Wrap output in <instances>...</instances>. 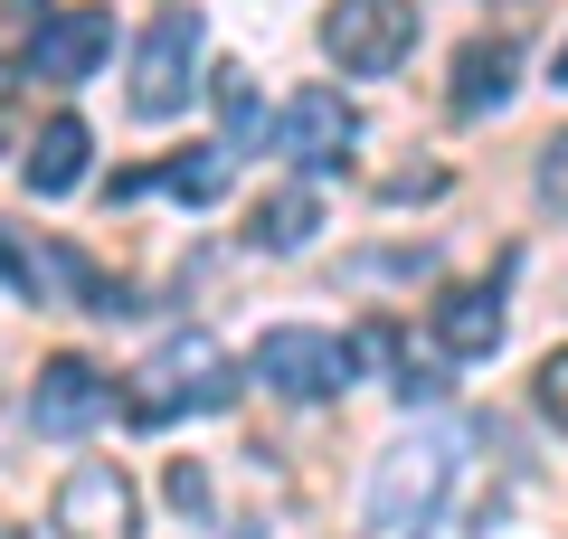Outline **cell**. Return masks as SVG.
I'll return each mask as SVG.
<instances>
[{
    "label": "cell",
    "instance_id": "1",
    "mask_svg": "<svg viewBox=\"0 0 568 539\" xmlns=\"http://www.w3.org/2000/svg\"><path fill=\"white\" fill-rule=\"evenodd\" d=\"M219 407H237V369H227V350H219L209 332L162 340V350H152V359L133 369V379H123V417H133V426L219 417Z\"/></svg>",
    "mask_w": 568,
    "mask_h": 539
},
{
    "label": "cell",
    "instance_id": "2",
    "mask_svg": "<svg viewBox=\"0 0 568 539\" xmlns=\"http://www.w3.org/2000/svg\"><path fill=\"white\" fill-rule=\"evenodd\" d=\"M455 482V436H398L379 455V474H369V539H417L426 520H436V501H446Z\"/></svg>",
    "mask_w": 568,
    "mask_h": 539
},
{
    "label": "cell",
    "instance_id": "3",
    "mask_svg": "<svg viewBox=\"0 0 568 539\" xmlns=\"http://www.w3.org/2000/svg\"><path fill=\"white\" fill-rule=\"evenodd\" d=\"M417 48V0H332L323 10V58L342 77H388Z\"/></svg>",
    "mask_w": 568,
    "mask_h": 539
},
{
    "label": "cell",
    "instance_id": "4",
    "mask_svg": "<svg viewBox=\"0 0 568 539\" xmlns=\"http://www.w3.org/2000/svg\"><path fill=\"white\" fill-rule=\"evenodd\" d=\"M351 369H361V350L332 340V332H304V322H284V332L256 340V379L275 388V398H304V407L313 398H342Z\"/></svg>",
    "mask_w": 568,
    "mask_h": 539
},
{
    "label": "cell",
    "instance_id": "5",
    "mask_svg": "<svg viewBox=\"0 0 568 539\" xmlns=\"http://www.w3.org/2000/svg\"><path fill=\"white\" fill-rule=\"evenodd\" d=\"M200 10H162V20L142 29V48H133V114L142 123H162V114H181L190 104V67H200Z\"/></svg>",
    "mask_w": 568,
    "mask_h": 539
},
{
    "label": "cell",
    "instance_id": "6",
    "mask_svg": "<svg viewBox=\"0 0 568 539\" xmlns=\"http://www.w3.org/2000/svg\"><path fill=\"white\" fill-rule=\"evenodd\" d=\"M114 48V10L104 0H67V10H48L39 20V39H29V77H48V85H85L95 77V58Z\"/></svg>",
    "mask_w": 568,
    "mask_h": 539
},
{
    "label": "cell",
    "instance_id": "7",
    "mask_svg": "<svg viewBox=\"0 0 568 539\" xmlns=\"http://www.w3.org/2000/svg\"><path fill=\"white\" fill-rule=\"evenodd\" d=\"M58 530L67 539H142V501L123 482V464H77L58 482Z\"/></svg>",
    "mask_w": 568,
    "mask_h": 539
},
{
    "label": "cell",
    "instance_id": "8",
    "mask_svg": "<svg viewBox=\"0 0 568 539\" xmlns=\"http://www.w3.org/2000/svg\"><path fill=\"white\" fill-rule=\"evenodd\" d=\"M114 407V388H104V369L95 359H48L39 369V388H29V417H39V436H85V426Z\"/></svg>",
    "mask_w": 568,
    "mask_h": 539
},
{
    "label": "cell",
    "instance_id": "9",
    "mask_svg": "<svg viewBox=\"0 0 568 539\" xmlns=\"http://www.w3.org/2000/svg\"><path fill=\"white\" fill-rule=\"evenodd\" d=\"M342 142H361V114H351V95H332V85H304V95L275 114V152H294V161H342Z\"/></svg>",
    "mask_w": 568,
    "mask_h": 539
},
{
    "label": "cell",
    "instance_id": "10",
    "mask_svg": "<svg viewBox=\"0 0 568 539\" xmlns=\"http://www.w3.org/2000/svg\"><path fill=\"white\" fill-rule=\"evenodd\" d=\"M227 171H237V152H227V142H200V152H181V161H152V171H114V200H142V190H171V200L209 209V200L227 190Z\"/></svg>",
    "mask_w": 568,
    "mask_h": 539
},
{
    "label": "cell",
    "instance_id": "11",
    "mask_svg": "<svg viewBox=\"0 0 568 539\" xmlns=\"http://www.w3.org/2000/svg\"><path fill=\"white\" fill-rule=\"evenodd\" d=\"M436 340H446L455 359H493L503 350V294H493V284H446V294H436Z\"/></svg>",
    "mask_w": 568,
    "mask_h": 539
},
{
    "label": "cell",
    "instance_id": "12",
    "mask_svg": "<svg viewBox=\"0 0 568 539\" xmlns=\"http://www.w3.org/2000/svg\"><path fill=\"white\" fill-rule=\"evenodd\" d=\"M511 67H521V48L511 39H465V58H455V85H446V104L455 114H493V104L511 95Z\"/></svg>",
    "mask_w": 568,
    "mask_h": 539
},
{
    "label": "cell",
    "instance_id": "13",
    "mask_svg": "<svg viewBox=\"0 0 568 539\" xmlns=\"http://www.w3.org/2000/svg\"><path fill=\"white\" fill-rule=\"evenodd\" d=\"M85 152H95V133H85L77 114H48L39 142H29V190H39V200H67L85 180Z\"/></svg>",
    "mask_w": 568,
    "mask_h": 539
},
{
    "label": "cell",
    "instance_id": "14",
    "mask_svg": "<svg viewBox=\"0 0 568 539\" xmlns=\"http://www.w3.org/2000/svg\"><path fill=\"white\" fill-rule=\"evenodd\" d=\"M313 227H323V190H275V200H256V227L246 237L265 246V256H294V246H313Z\"/></svg>",
    "mask_w": 568,
    "mask_h": 539
},
{
    "label": "cell",
    "instance_id": "15",
    "mask_svg": "<svg viewBox=\"0 0 568 539\" xmlns=\"http://www.w3.org/2000/svg\"><path fill=\"white\" fill-rule=\"evenodd\" d=\"M209 95H219L227 152H256L265 142V104H256V85H246V67H209Z\"/></svg>",
    "mask_w": 568,
    "mask_h": 539
},
{
    "label": "cell",
    "instance_id": "16",
    "mask_svg": "<svg viewBox=\"0 0 568 539\" xmlns=\"http://www.w3.org/2000/svg\"><path fill=\"white\" fill-rule=\"evenodd\" d=\"M39 20H48V0H10V10H0V77H10V67L29 58V39H39Z\"/></svg>",
    "mask_w": 568,
    "mask_h": 539
},
{
    "label": "cell",
    "instance_id": "17",
    "mask_svg": "<svg viewBox=\"0 0 568 539\" xmlns=\"http://www.w3.org/2000/svg\"><path fill=\"white\" fill-rule=\"evenodd\" d=\"M0 284H20V294H48V275H39V256H29L10 227H0Z\"/></svg>",
    "mask_w": 568,
    "mask_h": 539
},
{
    "label": "cell",
    "instance_id": "18",
    "mask_svg": "<svg viewBox=\"0 0 568 539\" xmlns=\"http://www.w3.org/2000/svg\"><path fill=\"white\" fill-rule=\"evenodd\" d=\"M540 417H549V426H568V350H549V359H540Z\"/></svg>",
    "mask_w": 568,
    "mask_h": 539
},
{
    "label": "cell",
    "instance_id": "19",
    "mask_svg": "<svg viewBox=\"0 0 568 539\" xmlns=\"http://www.w3.org/2000/svg\"><path fill=\"white\" fill-rule=\"evenodd\" d=\"M540 200H549V209H568V133L540 152Z\"/></svg>",
    "mask_w": 568,
    "mask_h": 539
},
{
    "label": "cell",
    "instance_id": "20",
    "mask_svg": "<svg viewBox=\"0 0 568 539\" xmlns=\"http://www.w3.org/2000/svg\"><path fill=\"white\" fill-rule=\"evenodd\" d=\"M171 501H181V511H209V474H200V464H171Z\"/></svg>",
    "mask_w": 568,
    "mask_h": 539
},
{
    "label": "cell",
    "instance_id": "21",
    "mask_svg": "<svg viewBox=\"0 0 568 539\" xmlns=\"http://www.w3.org/2000/svg\"><path fill=\"white\" fill-rule=\"evenodd\" d=\"M436 190H446V171H398L388 180V200H436Z\"/></svg>",
    "mask_w": 568,
    "mask_h": 539
},
{
    "label": "cell",
    "instance_id": "22",
    "mask_svg": "<svg viewBox=\"0 0 568 539\" xmlns=\"http://www.w3.org/2000/svg\"><path fill=\"white\" fill-rule=\"evenodd\" d=\"M549 85H559V95H568V39H559V67H549Z\"/></svg>",
    "mask_w": 568,
    "mask_h": 539
}]
</instances>
